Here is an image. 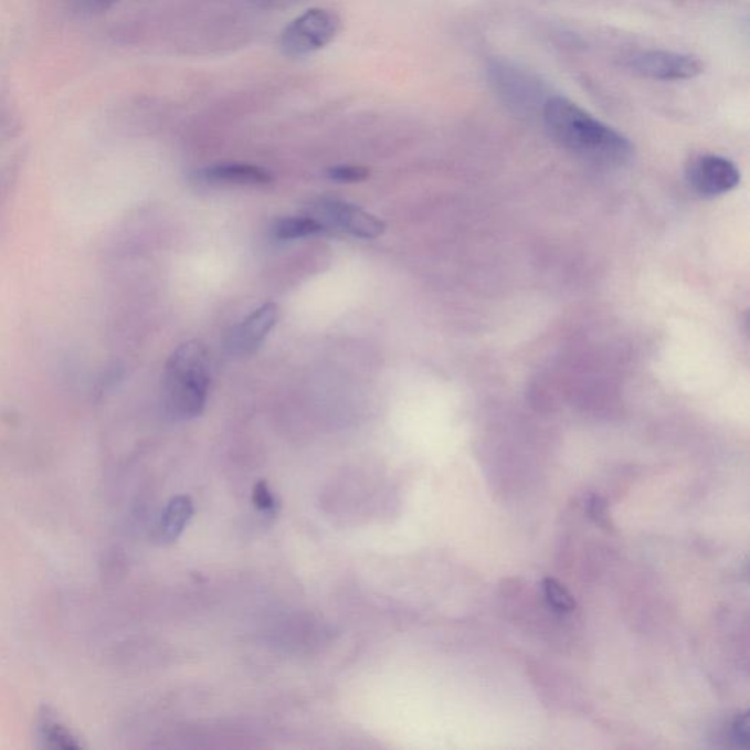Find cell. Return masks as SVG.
Instances as JSON below:
<instances>
[{"instance_id": "6da1fadb", "label": "cell", "mask_w": 750, "mask_h": 750, "mask_svg": "<svg viewBox=\"0 0 750 750\" xmlns=\"http://www.w3.org/2000/svg\"><path fill=\"white\" fill-rule=\"evenodd\" d=\"M542 120L554 142L588 163L620 168L632 159V144L623 134L601 123L569 98H548L542 106Z\"/></svg>"}, {"instance_id": "7a4b0ae2", "label": "cell", "mask_w": 750, "mask_h": 750, "mask_svg": "<svg viewBox=\"0 0 750 750\" xmlns=\"http://www.w3.org/2000/svg\"><path fill=\"white\" fill-rule=\"evenodd\" d=\"M210 389V361L200 341L179 346L166 363L163 403L172 420L188 421L203 413Z\"/></svg>"}, {"instance_id": "3957f363", "label": "cell", "mask_w": 750, "mask_h": 750, "mask_svg": "<svg viewBox=\"0 0 750 750\" xmlns=\"http://www.w3.org/2000/svg\"><path fill=\"white\" fill-rule=\"evenodd\" d=\"M341 21L330 9L313 8L285 27L281 49L287 57H304L334 42L340 33Z\"/></svg>"}, {"instance_id": "277c9868", "label": "cell", "mask_w": 750, "mask_h": 750, "mask_svg": "<svg viewBox=\"0 0 750 750\" xmlns=\"http://www.w3.org/2000/svg\"><path fill=\"white\" fill-rule=\"evenodd\" d=\"M686 179L696 194L716 199L739 186L740 172L738 166L726 157L700 155L687 165Z\"/></svg>"}, {"instance_id": "5b68a950", "label": "cell", "mask_w": 750, "mask_h": 750, "mask_svg": "<svg viewBox=\"0 0 750 750\" xmlns=\"http://www.w3.org/2000/svg\"><path fill=\"white\" fill-rule=\"evenodd\" d=\"M626 65L635 74L657 81L694 80L705 70L699 57L666 51L636 53L628 57Z\"/></svg>"}, {"instance_id": "8992f818", "label": "cell", "mask_w": 750, "mask_h": 750, "mask_svg": "<svg viewBox=\"0 0 750 750\" xmlns=\"http://www.w3.org/2000/svg\"><path fill=\"white\" fill-rule=\"evenodd\" d=\"M314 211L329 226L339 228L340 231L355 237H361V240H376V237L383 235L385 231L383 220L367 213L358 205L344 203V201L323 200Z\"/></svg>"}, {"instance_id": "52a82bcc", "label": "cell", "mask_w": 750, "mask_h": 750, "mask_svg": "<svg viewBox=\"0 0 750 750\" xmlns=\"http://www.w3.org/2000/svg\"><path fill=\"white\" fill-rule=\"evenodd\" d=\"M278 320V307L268 303L255 309L240 325L229 331L226 348L235 357H249L262 346Z\"/></svg>"}, {"instance_id": "ba28073f", "label": "cell", "mask_w": 750, "mask_h": 750, "mask_svg": "<svg viewBox=\"0 0 750 750\" xmlns=\"http://www.w3.org/2000/svg\"><path fill=\"white\" fill-rule=\"evenodd\" d=\"M197 179L219 186H267L273 181L268 170L254 165L224 163L201 169Z\"/></svg>"}, {"instance_id": "9c48e42d", "label": "cell", "mask_w": 750, "mask_h": 750, "mask_svg": "<svg viewBox=\"0 0 750 750\" xmlns=\"http://www.w3.org/2000/svg\"><path fill=\"white\" fill-rule=\"evenodd\" d=\"M492 83L500 96L514 107L531 106L534 97L537 96V88L534 87L531 78L522 74L514 66L498 64L489 70Z\"/></svg>"}, {"instance_id": "30bf717a", "label": "cell", "mask_w": 750, "mask_h": 750, "mask_svg": "<svg viewBox=\"0 0 750 750\" xmlns=\"http://www.w3.org/2000/svg\"><path fill=\"white\" fill-rule=\"evenodd\" d=\"M192 514H194V509H192L190 498L175 497L160 516L159 524L156 527L155 540L159 545H170V542L177 541L190 522Z\"/></svg>"}, {"instance_id": "8fae6325", "label": "cell", "mask_w": 750, "mask_h": 750, "mask_svg": "<svg viewBox=\"0 0 750 750\" xmlns=\"http://www.w3.org/2000/svg\"><path fill=\"white\" fill-rule=\"evenodd\" d=\"M38 733L43 747L53 750H78L84 748L78 736L52 712L51 708H43L38 721Z\"/></svg>"}, {"instance_id": "7c38bea8", "label": "cell", "mask_w": 750, "mask_h": 750, "mask_svg": "<svg viewBox=\"0 0 750 750\" xmlns=\"http://www.w3.org/2000/svg\"><path fill=\"white\" fill-rule=\"evenodd\" d=\"M325 226L318 220L311 218H286L277 220L273 224L272 235L278 241L300 240L318 235L325 231Z\"/></svg>"}, {"instance_id": "4fadbf2b", "label": "cell", "mask_w": 750, "mask_h": 750, "mask_svg": "<svg viewBox=\"0 0 750 750\" xmlns=\"http://www.w3.org/2000/svg\"><path fill=\"white\" fill-rule=\"evenodd\" d=\"M542 590H545V596L548 605L554 612L559 613H570L577 609V601H574L572 594L557 579L546 578L542 582Z\"/></svg>"}, {"instance_id": "5bb4252c", "label": "cell", "mask_w": 750, "mask_h": 750, "mask_svg": "<svg viewBox=\"0 0 750 750\" xmlns=\"http://www.w3.org/2000/svg\"><path fill=\"white\" fill-rule=\"evenodd\" d=\"M327 175L336 182H362L370 177V170L361 166H336L327 170Z\"/></svg>"}, {"instance_id": "9a60e30c", "label": "cell", "mask_w": 750, "mask_h": 750, "mask_svg": "<svg viewBox=\"0 0 750 750\" xmlns=\"http://www.w3.org/2000/svg\"><path fill=\"white\" fill-rule=\"evenodd\" d=\"M588 515L594 520L599 527L604 529H612V520H610L608 503L600 496H591L587 503Z\"/></svg>"}, {"instance_id": "2e32d148", "label": "cell", "mask_w": 750, "mask_h": 750, "mask_svg": "<svg viewBox=\"0 0 750 750\" xmlns=\"http://www.w3.org/2000/svg\"><path fill=\"white\" fill-rule=\"evenodd\" d=\"M731 736H733L736 747L748 748L750 739L748 714H740V716L736 717L733 725H731Z\"/></svg>"}, {"instance_id": "e0dca14e", "label": "cell", "mask_w": 750, "mask_h": 750, "mask_svg": "<svg viewBox=\"0 0 750 750\" xmlns=\"http://www.w3.org/2000/svg\"><path fill=\"white\" fill-rule=\"evenodd\" d=\"M253 501L258 510L266 511V514H272L276 510V500H274L273 494L268 492L267 485L260 483L254 489Z\"/></svg>"}, {"instance_id": "ac0fdd59", "label": "cell", "mask_w": 750, "mask_h": 750, "mask_svg": "<svg viewBox=\"0 0 750 750\" xmlns=\"http://www.w3.org/2000/svg\"><path fill=\"white\" fill-rule=\"evenodd\" d=\"M120 0H78L80 11L87 13V15H97L109 11L112 7L119 3Z\"/></svg>"}]
</instances>
